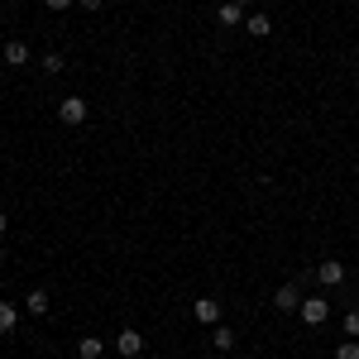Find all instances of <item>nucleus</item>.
Listing matches in <instances>:
<instances>
[{
  "label": "nucleus",
  "instance_id": "obj_1",
  "mask_svg": "<svg viewBox=\"0 0 359 359\" xmlns=\"http://www.w3.org/2000/svg\"><path fill=\"white\" fill-rule=\"evenodd\" d=\"M297 316H302V326H326V316H331V302H326V297H302Z\"/></svg>",
  "mask_w": 359,
  "mask_h": 359
},
{
  "label": "nucleus",
  "instance_id": "obj_2",
  "mask_svg": "<svg viewBox=\"0 0 359 359\" xmlns=\"http://www.w3.org/2000/svg\"><path fill=\"white\" fill-rule=\"evenodd\" d=\"M86 115H91V106H86L82 96H62V101H57V120H62V125H82Z\"/></svg>",
  "mask_w": 359,
  "mask_h": 359
},
{
  "label": "nucleus",
  "instance_id": "obj_3",
  "mask_svg": "<svg viewBox=\"0 0 359 359\" xmlns=\"http://www.w3.org/2000/svg\"><path fill=\"white\" fill-rule=\"evenodd\" d=\"M316 283H321V287H340V283H345V264H340V259H321V264H316Z\"/></svg>",
  "mask_w": 359,
  "mask_h": 359
},
{
  "label": "nucleus",
  "instance_id": "obj_4",
  "mask_svg": "<svg viewBox=\"0 0 359 359\" xmlns=\"http://www.w3.org/2000/svg\"><path fill=\"white\" fill-rule=\"evenodd\" d=\"M192 316L201 321V326H221V302H216V297H196Z\"/></svg>",
  "mask_w": 359,
  "mask_h": 359
},
{
  "label": "nucleus",
  "instance_id": "obj_5",
  "mask_svg": "<svg viewBox=\"0 0 359 359\" xmlns=\"http://www.w3.org/2000/svg\"><path fill=\"white\" fill-rule=\"evenodd\" d=\"M115 350H120V355H125V359H135V355H144V335H139L135 326H125V331L115 335Z\"/></svg>",
  "mask_w": 359,
  "mask_h": 359
},
{
  "label": "nucleus",
  "instance_id": "obj_6",
  "mask_svg": "<svg viewBox=\"0 0 359 359\" xmlns=\"http://www.w3.org/2000/svg\"><path fill=\"white\" fill-rule=\"evenodd\" d=\"M273 306L278 311H297V306H302V287H297V283H283L273 292Z\"/></svg>",
  "mask_w": 359,
  "mask_h": 359
},
{
  "label": "nucleus",
  "instance_id": "obj_7",
  "mask_svg": "<svg viewBox=\"0 0 359 359\" xmlns=\"http://www.w3.org/2000/svg\"><path fill=\"white\" fill-rule=\"evenodd\" d=\"M216 20H221L225 29H240V25H245V5H235V0H230V5H221V15H216Z\"/></svg>",
  "mask_w": 359,
  "mask_h": 359
},
{
  "label": "nucleus",
  "instance_id": "obj_8",
  "mask_svg": "<svg viewBox=\"0 0 359 359\" xmlns=\"http://www.w3.org/2000/svg\"><path fill=\"white\" fill-rule=\"evenodd\" d=\"M245 34H254V39H269V34H273V20H269V15H249V20H245Z\"/></svg>",
  "mask_w": 359,
  "mask_h": 359
},
{
  "label": "nucleus",
  "instance_id": "obj_9",
  "mask_svg": "<svg viewBox=\"0 0 359 359\" xmlns=\"http://www.w3.org/2000/svg\"><path fill=\"white\" fill-rule=\"evenodd\" d=\"M5 62H10V67H25V62H29V43L10 39V43H5Z\"/></svg>",
  "mask_w": 359,
  "mask_h": 359
},
{
  "label": "nucleus",
  "instance_id": "obj_10",
  "mask_svg": "<svg viewBox=\"0 0 359 359\" xmlns=\"http://www.w3.org/2000/svg\"><path fill=\"white\" fill-rule=\"evenodd\" d=\"M25 311L43 316V311H48V292H43V287H29V292H25Z\"/></svg>",
  "mask_w": 359,
  "mask_h": 359
},
{
  "label": "nucleus",
  "instance_id": "obj_11",
  "mask_svg": "<svg viewBox=\"0 0 359 359\" xmlns=\"http://www.w3.org/2000/svg\"><path fill=\"white\" fill-rule=\"evenodd\" d=\"M77 355H82V359H101V355H106V340H96V335H82V340H77Z\"/></svg>",
  "mask_w": 359,
  "mask_h": 359
},
{
  "label": "nucleus",
  "instance_id": "obj_12",
  "mask_svg": "<svg viewBox=\"0 0 359 359\" xmlns=\"http://www.w3.org/2000/svg\"><path fill=\"white\" fill-rule=\"evenodd\" d=\"M211 345L216 350H235V331L230 326H211Z\"/></svg>",
  "mask_w": 359,
  "mask_h": 359
},
{
  "label": "nucleus",
  "instance_id": "obj_13",
  "mask_svg": "<svg viewBox=\"0 0 359 359\" xmlns=\"http://www.w3.org/2000/svg\"><path fill=\"white\" fill-rule=\"evenodd\" d=\"M15 321H20L15 302H0V335H10V331H15Z\"/></svg>",
  "mask_w": 359,
  "mask_h": 359
},
{
  "label": "nucleus",
  "instance_id": "obj_14",
  "mask_svg": "<svg viewBox=\"0 0 359 359\" xmlns=\"http://www.w3.org/2000/svg\"><path fill=\"white\" fill-rule=\"evenodd\" d=\"M62 67H67V62H62V53H48V57H43V72H48V77H57Z\"/></svg>",
  "mask_w": 359,
  "mask_h": 359
},
{
  "label": "nucleus",
  "instance_id": "obj_15",
  "mask_svg": "<svg viewBox=\"0 0 359 359\" xmlns=\"http://www.w3.org/2000/svg\"><path fill=\"white\" fill-rule=\"evenodd\" d=\"M335 359H359V340H340V350H335Z\"/></svg>",
  "mask_w": 359,
  "mask_h": 359
},
{
  "label": "nucleus",
  "instance_id": "obj_16",
  "mask_svg": "<svg viewBox=\"0 0 359 359\" xmlns=\"http://www.w3.org/2000/svg\"><path fill=\"white\" fill-rule=\"evenodd\" d=\"M345 335H350V340H359V311H350V316H345Z\"/></svg>",
  "mask_w": 359,
  "mask_h": 359
},
{
  "label": "nucleus",
  "instance_id": "obj_17",
  "mask_svg": "<svg viewBox=\"0 0 359 359\" xmlns=\"http://www.w3.org/2000/svg\"><path fill=\"white\" fill-rule=\"evenodd\" d=\"M43 5H48V10H53V15H57V10H72L77 0H43Z\"/></svg>",
  "mask_w": 359,
  "mask_h": 359
},
{
  "label": "nucleus",
  "instance_id": "obj_18",
  "mask_svg": "<svg viewBox=\"0 0 359 359\" xmlns=\"http://www.w3.org/2000/svg\"><path fill=\"white\" fill-rule=\"evenodd\" d=\"M77 5H82V10H101L106 0H77Z\"/></svg>",
  "mask_w": 359,
  "mask_h": 359
},
{
  "label": "nucleus",
  "instance_id": "obj_19",
  "mask_svg": "<svg viewBox=\"0 0 359 359\" xmlns=\"http://www.w3.org/2000/svg\"><path fill=\"white\" fill-rule=\"evenodd\" d=\"M5 225H10V216H5V211H0V235H5Z\"/></svg>",
  "mask_w": 359,
  "mask_h": 359
},
{
  "label": "nucleus",
  "instance_id": "obj_20",
  "mask_svg": "<svg viewBox=\"0 0 359 359\" xmlns=\"http://www.w3.org/2000/svg\"><path fill=\"white\" fill-rule=\"evenodd\" d=\"M235 5H259V0H235Z\"/></svg>",
  "mask_w": 359,
  "mask_h": 359
}]
</instances>
